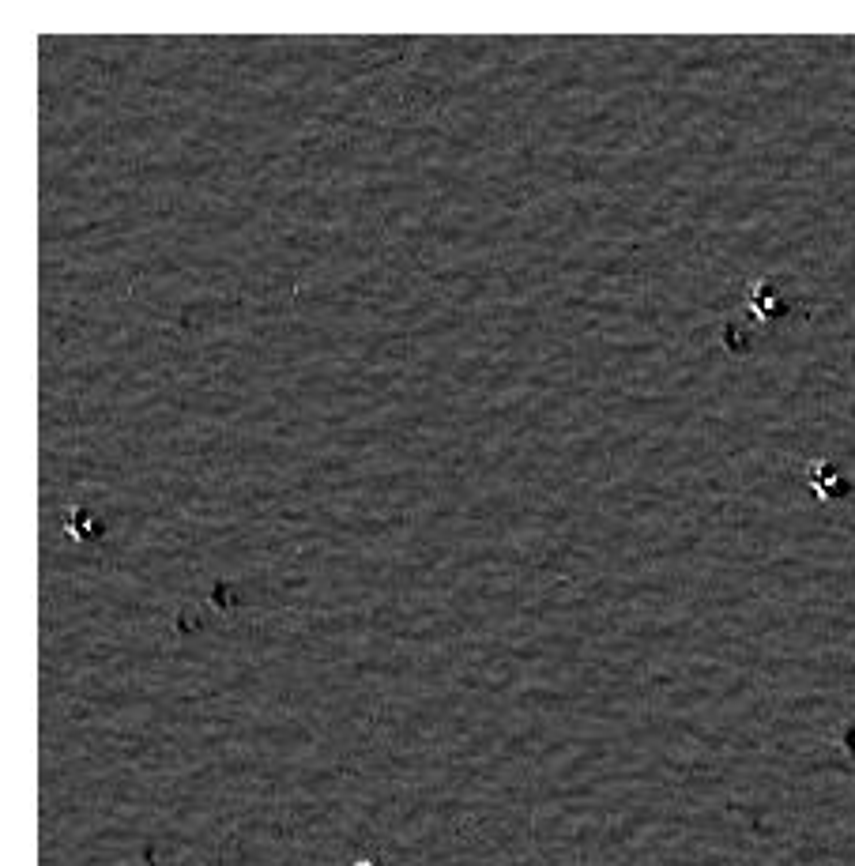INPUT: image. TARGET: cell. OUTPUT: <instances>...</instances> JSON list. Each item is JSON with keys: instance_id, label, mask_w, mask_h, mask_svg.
I'll use <instances>...</instances> for the list:
<instances>
[{"instance_id": "1", "label": "cell", "mask_w": 855, "mask_h": 866, "mask_svg": "<svg viewBox=\"0 0 855 866\" xmlns=\"http://www.w3.org/2000/svg\"><path fill=\"white\" fill-rule=\"evenodd\" d=\"M355 866H373V863H370V859H358V863H355Z\"/></svg>"}]
</instances>
